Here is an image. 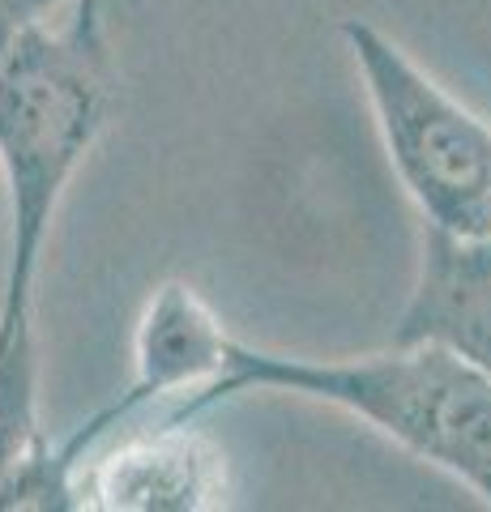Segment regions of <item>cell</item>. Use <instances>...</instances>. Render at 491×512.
<instances>
[{
  "instance_id": "obj_4",
  "label": "cell",
  "mask_w": 491,
  "mask_h": 512,
  "mask_svg": "<svg viewBox=\"0 0 491 512\" xmlns=\"http://www.w3.org/2000/svg\"><path fill=\"white\" fill-rule=\"evenodd\" d=\"M73 508L99 512H218L231 508L227 453L197 419H163L69 470Z\"/></svg>"
},
{
  "instance_id": "obj_8",
  "label": "cell",
  "mask_w": 491,
  "mask_h": 512,
  "mask_svg": "<svg viewBox=\"0 0 491 512\" xmlns=\"http://www.w3.org/2000/svg\"><path fill=\"white\" fill-rule=\"evenodd\" d=\"M65 0H0V47H5L22 26L47 22Z\"/></svg>"
},
{
  "instance_id": "obj_5",
  "label": "cell",
  "mask_w": 491,
  "mask_h": 512,
  "mask_svg": "<svg viewBox=\"0 0 491 512\" xmlns=\"http://www.w3.org/2000/svg\"><path fill=\"white\" fill-rule=\"evenodd\" d=\"M227 342H231V333L223 329V320L214 316V308L193 291V286L163 282L150 295L146 312L137 320L129 389H124L112 406H103L90 423L77 427L65 440V448H56L60 470L69 474L107 431H116L141 406L163 402L171 393H193L201 384H210L218 376V367H223Z\"/></svg>"
},
{
  "instance_id": "obj_1",
  "label": "cell",
  "mask_w": 491,
  "mask_h": 512,
  "mask_svg": "<svg viewBox=\"0 0 491 512\" xmlns=\"http://www.w3.org/2000/svg\"><path fill=\"white\" fill-rule=\"evenodd\" d=\"M116 60L103 0H73L65 26H22L0 47V175L9 184V269L0 338L35 329V286L56 210L112 124Z\"/></svg>"
},
{
  "instance_id": "obj_6",
  "label": "cell",
  "mask_w": 491,
  "mask_h": 512,
  "mask_svg": "<svg viewBox=\"0 0 491 512\" xmlns=\"http://www.w3.org/2000/svg\"><path fill=\"white\" fill-rule=\"evenodd\" d=\"M393 342H432L491 380V235L457 239L423 227V265Z\"/></svg>"
},
{
  "instance_id": "obj_2",
  "label": "cell",
  "mask_w": 491,
  "mask_h": 512,
  "mask_svg": "<svg viewBox=\"0 0 491 512\" xmlns=\"http://www.w3.org/2000/svg\"><path fill=\"white\" fill-rule=\"evenodd\" d=\"M252 389L299 393L355 414L419 461L462 478L491 508V380L445 346L389 342L359 359H308L231 338L218 376L184 393L163 419H201Z\"/></svg>"
},
{
  "instance_id": "obj_7",
  "label": "cell",
  "mask_w": 491,
  "mask_h": 512,
  "mask_svg": "<svg viewBox=\"0 0 491 512\" xmlns=\"http://www.w3.org/2000/svg\"><path fill=\"white\" fill-rule=\"evenodd\" d=\"M73 508L69 474L39 423L35 329L0 338V512Z\"/></svg>"
},
{
  "instance_id": "obj_3",
  "label": "cell",
  "mask_w": 491,
  "mask_h": 512,
  "mask_svg": "<svg viewBox=\"0 0 491 512\" xmlns=\"http://www.w3.org/2000/svg\"><path fill=\"white\" fill-rule=\"evenodd\" d=\"M351 52L380 141L423 227L457 239L491 235V124L419 69L385 30L346 18Z\"/></svg>"
}]
</instances>
